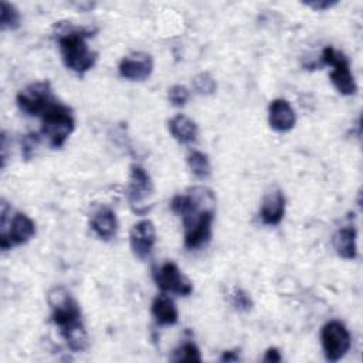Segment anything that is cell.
<instances>
[{"label":"cell","mask_w":363,"mask_h":363,"mask_svg":"<svg viewBox=\"0 0 363 363\" xmlns=\"http://www.w3.org/2000/svg\"><path fill=\"white\" fill-rule=\"evenodd\" d=\"M48 305L52 311V322L60 328V333L74 352H81L88 346V335L81 319V309L71 294L55 286L47 295Z\"/></svg>","instance_id":"1"},{"label":"cell","mask_w":363,"mask_h":363,"mask_svg":"<svg viewBox=\"0 0 363 363\" xmlns=\"http://www.w3.org/2000/svg\"><path fill=\"white\" fill-rule=\"evenodd\" d=\"M54 27L57 30L61 57L67 68L77 74H84L91 69L96 61V52L89 50L85 38L94 35L95 28L74 26L67 21H60Z\"/></svg>","instance_id":"2"},{"label":"cell","mask_w":363,"mask_h":363,"mask_svg":"<svg viewBox=\"0 0 363 363\" xmlns=\"http://www.w3.org/2000/svg\"><path fill=\"white\" fill-rule=\"evenodd\" d=\"M41 133L52 147H61L75 128L72 111L55 99L41 113Z\"/></svg>","instance_id":"3"},{"label":"cell","mask_w":363,"mask_h":363,"mask_svg":"<svg viewBox=\"0 0 363 363\" xmlns=\"http://www.w3.org/2000/svg\"><path fill=\"white\" fill-rule=\"evenodd\" d=\"M322 62L333 67L330 81L342 95H353L357 91L354 78L349 69V61L343 52L332 47H326L322 52Z\"/></svg>","instance_id":"4"},{"label":"cell","mask_w":363,"mask_h":363,"mask_svg":"<svg viewBox=\"0 0 363 363\" xmlns=\"http://www.w3.org/2000/svg\"><path fill=\"white\" fill-rule=\"evenodd\" d=\"M320 340L329 362L340 360L350 349V333L339 320H330L322 328Z\"/></svg>","instance_id":"5"},{"label":"cell","mask_w":363,"mask_h":363,"mask_svg":"<svg viewBox=\"0 0 363 363\" xmlns=\"http://www.w3.org/2000/svg\"><path fill=\"white\" fill-rule=\"evenodd\" d=\"M54 101L50 82H34L26 86L17 95L20 111L28 116H41L45 108Z\"/></svg>","instance_id":"6"},{"label":"cell","mask_w":363,"mask_h":363,"mask_svg":"<svg viewBox=\"0 0 363 363\" xmlns=\"http://www.w3.org/2000/svg\"><path fill=\"white\" fill-rule=\"evenodd\" d=\"M153 193V183L150 176L142 166L133 164L130 167V182L128 189V200L132 210L138 214H145L149 211V207L145 201Z\"/></svg>","instance_id":"7"},{"label":"cell","mask_w":363,"mask_h":363,"mask_svg":"<svg viewBox=\"0 0 363 363\" xmlns=\"http://www.w3.org/2000/svg\"><path fill=\"white\" fill-rule=\"evenodd\" d=\"M153 279L156 285L164 292H173L182 296H187L193 292L191 281L183 275L177 265L172 261H167L159 268H155Z\"/></svg>","instance_id":"8"},{"label":"cell","mask_w":363,"mask_h":363,"mask_svg":"<svg viewBox=\"0 0 363 363\" xmlns=\"http://www.w3.org/2000/svg\"><path fill=\"white\" fill-rule=\"evenodd\" d=\"M213 218L214 211H203L187 218H183L184 245L189 250L200 248L210 241Z\"/></svg>","instance_id":"9"},{"label":"cell","mask_w":363,"mask_h":363,"mask_svg":"<svg viewBox=\"0 0 363 363\" xmlns=\"http://www.w3.org/2000/svg\"><path fill=\"white\" fill-rule=\"evenodd\" d=\"M35 234L34 221L24 213H16L10 218L9 228H1L0 247L1 250H9L14 245L27 242Z\"/></svg>","instance_id":"10"},{"label":"cell","mask_w":363,"mask_h":363,"mask_svg":"<svg viewBox=\"0 0 363 363\" xmlns=\"http://www.w3.org/2000/svg\"><path fill=\"white\" fill-rule=\"evenodd\" d=\"M129 241H130V248L138 258L140 259L147 258L156 242V230L153 223L150 220H142L136 223L130 228Z\"/></svg>","instance_id":"11"},{"label":"cell","mask_w":363,"mask_h":363,"mask_svg":"<svg viewBox=\"0 0 363 363\" xmlns=\"http://www.w3.org/2000/svg\"><path fill=\"white\" fill-rule=\"evenodd\" d=\"M153 69V61L149 54L136 52L125 57L119 64V74L129 81H143Z\"/></svg>","instance_id":"12"},{"label":"cell","mask_w":363,"mask_h":363,"mask_svg":"<svg viewBox=\"0 0 363 363\" xmlns=\"http://www.w3.org/2000/svg\"><path fill=\"white\" fill-rule=\"evenodd\" d=\"M269 125L277 132H288L296 122L295 112L288 101L278 98L269 104Z\"/></svg>","instance_id":"13"},{"label":"cell","mask_w":363,"mask_h":363,"mask_svg":"<svg viewBox=\"0 0 363 363\" xmlns=\"http://www.w3.org/2000/svg\"><path fill=\"white\" fill-rule=\"evenodd\" d=\"M261 218L268 225L279 224L285 214V196L281 190H272L265 194L261 204Z\"/></svg>","instance_id":"14"},{"label":"cell","mask_w":363,"mask_h":363,"mask_svg":"<svg viewBox=\"0 0 363 363\" xmlns=\"http://www.w3.org/2000/svg\"><path fill=\"white\" fill-rule=\"evenodd\" d=\"M91 228L94 230V233L101 238V240H111L118 230V221H116V216L113 213V210H111L109 207H99L96 208L92 216H91Z\"/></svg>","instance_id":"15"},{"label":"cell","mask_w":363,"mask_h":363,"mask_svg":"<svg viewBox=\"0 0 363 363\" xmlns=\"http://www.w3.org/2000/svg\"><path fill=\"white\" fill-rule=\"evenodd\" d=\"M333 247L339 257L345 259L356 258V228L353 225L339 228L333 235Z\"/></svg>","instance_id":"16"},{"label":"cell","mask_w":363,"mask_h":363,"mask_svg":"<svg viewBox=\"0 0 363 363\" xmlns=\"http://www.w3.org/2000/svg\"><path fill=\"white\" fill-rule=\"evenodd\" d=\"M169 130L180 143H191L197 139V125L186 115H176L169 121Z\"/></svg>","instance_id":"17"},{"label":"cell","mask_w":363,"mask_h":363,"mask_svg":"<svg viewBox=\"0 0 363 363\" xmlns=\"http://www.w3.org/2000/svg\"><path fill=\"white\" fill-rule=\"evenodd\" d=\"M152 315L159 325H174L179 316L173 301L163 294L155 298L152 303Z\"/></svg>","instance_id":"18"},{"label":"cell","mask_w":363,"mask_h":363,"mask_svg":"<svg viewBox=\"0 0 363 363\" xmlns=\"http://www.w3.org/2000/svg\"><path fill=\"white\" fill-rule=\"evenodd\" d=\"M187 164L191 170V173L199 177V179H206L210 176V172H211V167H210V162H208V157L201 153V152H191L189 156H187Z\"/></svg>","instance_id":"19"},{"label":"cell","mask_w":363,"mask_h":363,"mask_svg":"<svg viewBox=\"0 0 363 363\" xmlns=\"http://www.w3.org/2000/svg\"><path fill=\"white\" fill-rule=\"evenodd\" d=\"M0 26L1 30H16L20 26V13L9 1H0Z\"/></svg>","instance_id":"20"},{"label":"cell","mask_w":363,"mask_h":363,"mask_svg":"<svg viewBox=\"0 0 363 363\" xmlns=\"http://www.w3.org/2000/svg\"><path fill=\"white\" fill-rule=\"evenodd\" d=\"M170 359L173 362H201L200 352L193 342H184L173 352Z\"/></svg>","instance_id":"21"},{"label":"cell","mask_w":363,"mask_h":363,"mask_svg":"<svg viewBox=\"0 0 363 363\" xmlns=\"http://www.w3.org/2000/svg\"><path fill=\"white\" fill-rule=\"evenodd\" d=\"M191 85L194 88V91L200 95H211L217 85H216V81L214 78L208 74V72H200L197 74L193 81H191Z\"/></svg>","instance_id":"22"},{"label":"cell","mask_w":363,"mask_h":363,"mask_svg":"<svg viewBox=\"0 0 363 363\" xmlns=\"http://www.w3.org/2000/svg\"><path fill=\"white\" fill-rule=\"evenodd\" d=\"M187 99H189V91H187L186 86H183V85H173L169 89V101L174 106L186 105Z\"/></svg>","instance_id":"23"},{"label":"cell","mask_w":363,"mask_h":363,"mask_svg":"<svg viewBox=\"0 0 363 363\" xmlns=\"http://www.w3.org/2000/svg\"><path fill=\"white\" fill-rule=\"evenodd\" d=\"M231 302H233V305H234L237 309H240V311H250L251 306H252V301H251V298L248 296V294L244 292V291L240 289V288H235V289H234Z\"/></svg>","instance_id":"24"},{"label":"cell","mask_w":363,"mask_h":363,"mask_svg":"<svg viewBox=\"0 0 363 363\" xmlns=\"http://www.w3.org/2000/svg\"><path fill=\"white\" fill-rule=\"evenodd\" d=\"M38 143H40V136L37 133H28V135H26L23 138V140H21V146H23L21 152H23V156L27 160L33 156V153H34L35 147L38 146Z\"/></svg>","instance_id":"25"},{"label":"cell","mask_w":363,"mask_h":363,"mask_svg":"<svg viewBox=\"0 0 363 363\" xmlns=\"http://www.w3.org/2000/svg\"><path fill=\"white\" fill-rule=\"evenodd\" d=\"M305 4L312 7L313 10H325V9H330L332 6H335L336 1H328V0L326 1H308Z\"/></svg>","instance_id":"26"},{"label":"cell","mask_w":363,"mask_h":363,"mask_svg":"<svg viewBox=\"0 0 363 363\" xmlns=\"http://www.w3.org/2000/svg\"><path fill=\"white\" fill-rule=\"evenodd\" d=\"M264 362H281V354H279V352H278L275 347H269V349L265 352Z\"/></svg>","instance_id":"27"},{"label":"cell","mask_w":363,"mask_h":363,"mask_svg":"<svg viewBox=\"0 0 363 363\" xmlns=\"http://www.w3.org/2000/svg\"><path fill=\"white\" fill-rule=\"evenodd\" d=\"M240 357L238 354L234 352V350H228V352H224V354L221 356V362H237Z\"/></svg>","instance_id":"28"}]
</instances>
